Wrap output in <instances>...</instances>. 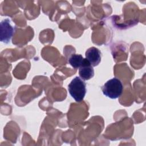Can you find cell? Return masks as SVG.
Wrapping results in <instances>:
<instances>
[{
	"label": "cell",
	"instance_id": "8992f818",
	"mask_svg": "<svg viewBox=\"0 0 146 146\" xmlns=\"http://www.w3.org/2000/svg\"><path fill=\"white\" fill-rule=\"evenodd\" d=\"M83 57L80 54H72L68 59V62L70 65L74 68L77 69L82 64L84 61Z\"/></svg>",
	"mask_w": 146,
	"mask_h": 146
},
{
	"label": "cell",
	"instance_id": "5b68a950",
	"mask_svg": "<svg viewBox=\"0 0 146 146\" xmlns=\"http://www.w3.org/2000/svg\"><path fill=\"white\" fill-rule=\"evenodd\" d=\"M79 74L80 78L84 80H89L94 76V70L93 67L86 59H84L82 64L79 67Z\"/></svg>",
	"mask_w": 146,
	"mask_h": 146
},
{
	"label": "cell",
	"instance_id": "7a4b0ae2",
	"mask_svg": "<svg viewBox=\"0 0 146 146\" xmlns=\"http://www.w3.org/2000/svg\"><path fill=\"white\" fill-rule=\"evenodd\" d=\"M103 94L111 99H116L120 97L123 91V86L117 78L108 80L102 88Z\"/></svg>",
	"mask_w": 146,
	"mask_h": 146
},
{
	"label": "cell",
	"instance_id": "277c9868",
	"mask_svg": "<svg viewBox=\"0 0 146 146\" xmlns=\"http://www.w3.org/2000/svg\"><path fill=\"white\" fill-rule=\"evenodd\" d=\"M85 56L86 59L89 62L91 65L92 67H96L101 61L102 53L98 48L95 47H91L86 50Z\"/></svg>",
	"mask_w": 146,
	"mask_h": 146
},
{
	"label": "cell",
	"instance_id": "6da1fadb",
	"mask_svg": "<svg viewBox=\"0 0 146 146\" xmlns=\"http://www.w3.org/2000/svg\"><path fill=\"white\" fill-rule=\"evenodd\" d=\"M68 90L71 97L76 102H80L86 94V84L84 80L76 76L68 84Z\"/></svg>",
	"mask_w": 146,
	"mask_h": 146
},
{
	"label": "cell",
	"instance_id": "3957f363",
	"mask_svg": "<svg viewBox=\"0 0 146 146\" xmlns=\"http://www.w3.org/2000/svg\"><path fill=\"white\" fill-rule=\"evenodd\" d=\"M14 33V27L11 25L9 19L1 21L0 27V40L2 42L8 43Z\"/></svg>",
	"mask_w": 146,
	"mask_h": 146
}]
</instances>
